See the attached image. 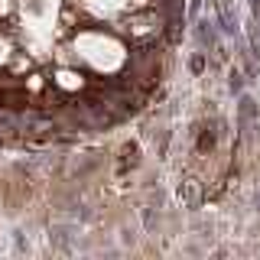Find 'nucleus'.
<instances>
[{"instance_id":"f257e3e1","label":"nucleus","mask_w":260,"mask_h":260,"mask_svg":"<svg viewBox=\"0 0 260 260\" xmlns=\"http://www.w3.org/2000/svg\"><path fill=\"white\" fill-rule=\"evenodd\" d=\"M75 49L81 59L88 65H94L98 72H114L124 65V46L114 36H104V32H81Z\"/></svg>"},{"instance_id":"f03ea898","label":"nucleus","mask_w":260,"mask_h":260,"mask_svg":"<svg viewBox=\"0 0 260 260\" xmlns=\"http://www.w3.org/2000/svg\"><path fill=\"white\" fill-rule=\"evenodd\" d=\"M59 85L62 88H81V75H75V72H59Z\"/></svg>"},{"instance_id":"7ed1b4c3","label":"nucleus","mask_w":260,"mask_h":260,"mask_svg":"<svg viewBox=\"0 0 260 260\" xmlns=\"http://www.w3.org/2000/svg\"><path fill=\"white\" fill-rule=\"evenodd\" d=\"M7 59H10V43H7V39L0 36V65H4Z\"/></svg>"}]
</instances>
